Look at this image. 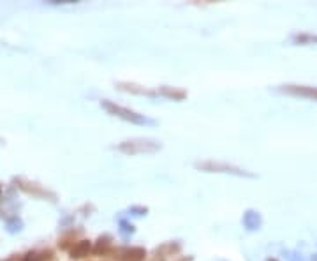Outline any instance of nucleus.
Returning <instances> with one entry per match:
<instances>
[{
  "label": "nucleus",
  "mask_w": 317,
  "mask_h": 261,
  "mask_svg": "<svg viewBox=\"0 0 317 261\" xmlns=\"http://www.w3.org/2000/svg\"><path fill=\"white\" fill-rule=\"evenodd\" d=\"M162 148L160 141L147 140V138H134V140L122 141L118 145V150L129 156H136V154H155Z\"/></svg>",
  "instance_id": "f257e3e1"
},
{
  "label": "nucleus",
  "mask_w": 317,
  "mask_h": 261,
  "mask_svg": "<svg viewBox=\"0 0 317 261\" xmlns=\"http://www.w3.org/2000/svg\"><path fill=\"white\" fill-rule=\"evenodd\" d=\"M197 170L208 173H226V175H235V176H245V178H255L254 173L241 170V168L235 166V164L228 163H219V161H203V163H196Z\"/></svg>",
  "instance_id": "f03ea898"
},
{
  "label": "nucleus",
  "mask_w": 317,
  "mask_h": 261,
  "mask_svg": "<svg viewBox=\"0 0 317 261\" xmlns=\"http://www.w3.org/2000/svg\"><path fill=\"white\" fill-rule=\"evenodd\" d=\"M102 108H104L109 115H113V117H118L125 122H131V124H140V125L154 124V122H152L150 118L145 117V115L136 113L132 109L124 108V106H120V104H115V102H111V101H102Z\"/></svg>",
  "instance_id": "7ed1b4c3"
},
{
  "label": "nucleus",
  "mask_w": 317,
  "mask_h": 261,
  "mask_svg": "<svg viewBox=\"0 0 317 261\" xmlns=\"http://www.w3.org/2000/svg\"><path fill=\"white\" fill-rule=\"evenodd\" d=\"M280 92L289 95H296V97H305L310 101L317 102V87H309V85H284L280 87Z\"/></svg>",
  "instance_id": "20e7f679"
},
{
  "label": "nucleus",
  "mask_w": 317,
  "mask_h": 261,
  "mask_svg": "<svg viewBox=\"0 0 317 261\" xmlns=\"http://www.w3.org/2000/svg\"><path fill=\"white\" fill-rule=\"evenodd\" d=\"M90 251H92V242L79 240L78 244H74V247L71 249V258H73V260H81V258L88 256Z\"/></svg>",
  "instance_id": "39448f33"
},
{
  "label": "nucleus",
  "mask_w": 317,
  "mask_h": 261,
  "mask_svg": "<svg viewBox=\"0 0 317 261\" xmlns=\"http://www.w3.org/2000/svg\"><path fill=\"white\" fill-rule=\"evenodd\" d=\"M160 94L167 99H173V101H182V99L187 97V92L185 90H180V88H171V87H162L160 88Z\"/></svg>",
  "instance_id": "423d86ee"
},
{
  "label": "nucleus",
  "mask_w": 317,
  "mask_h": 261,
  "mask_svg": "<svg viewBox=\"0 0 317 261\" xmlns=\"http://www.w3.org/2000/svg\"><path fill=\"white\" fill-rule=\"evenodd\" d=\"M147 256V251L143 247H132L125 253V261H143Z\"/></svg>",
  "instance_id": "0eeeda50"
},
{
  "label": "nucleus",
  "mask_w": 317,
  "mask_h": 261,
  "mask_svg": "<svg viewBox=\"0 0 317 261\" xmlns=\"http://www.w3.org/2000/svg\"><path fill=\"white\" fill-rule=\"evenodd\" d=\"M118 88H120V90H125V92H132V94L154 95L152 92H148L147 88H140V85H134V83H118Z\"/></svg>",
  "instance_id": "6e6552de"
},
{
  "label": "nucleus",
  "mask_w": 317,
  "mask_h": 261,
  "mask_svg": "<svg viewBox=\"0 0 317 261\" xmlns=\"http://www.w3.org/2000/svg\"><path fill=\"white\" fill-rule=\"evenodd\" d=\"M245 226L248 230H257L261 226V217L255 212H247V215H245Z\"/></svg>",
  "instance_id": "1a4fd4ad"
},
{
  "label": "nucleus",
  "mask_w": 317,
  "mask_h": 261,
  "mask_svg": "<svg viewBox=\"0 0 317 261\" xmlns=\"http://www.w3.org/2000/svg\"><path fill=\"white\" fill-rule=\"evenodd\" d=\"M293 43L294 44H314V43H317V35H314V34H294Z\"/></svg>",
  "instance_id": "9d476101"
},
{
  "label": "nucleus",
  "mask_w": 317,
  "mask_h": 261,
  "mask_svg": "<svg viewBox=\"0 0 317 261\" xmlns=\"http://www.w3.org/2000/svg\"><path fill=\"white\" fill-rule=\"evenodd\" d=\"M109 240H111V238H109V237H104V238L101 237V238H99V242H97L95 249H93V251H95V254L106 253V251L109 249V246H111V242H109Z\"/></svg>",
  "instance_id": "9b49d317"
},
{
  "label": "nucleus",
  "mask_w": 317,
  "mask_h": 261,
  "mask_svg": "<svg viewBox=\"0 0 317 261\" xmlns=\"http://www.w3.org/2000/svg\"><path fill=\"white\" fill-rule=\"evenodd\" d=\"M180 261H190V258H183V260H180Z\"/></svg>",
  "instance_id": "f8f14e48"
},
{
  "label": "nucleus",
  "mask_w": 317,
  "mask_h": 261,
  "mask_svg": "<svg viewBox=\"0 0 317 261\" xmlns=\"http://www.w3.org/2000/svg\"><path fill=\"white\" fill-rule=\"evenodd\" d=\"M268 261H279V260H275V258H270V260H268Z\"/></svg>",
  "instance_id": "ddd939ff"
},
{
  "label": "nucleus",
  "mask_w": 317,
  "mask_h": 261,
  "mask_svg": "<svg viewBox=\"0 0 317 261\" xmlns=\"http://www.w3.org/2000/svg\"><path fill=\"white\" fill-rule=\"evenodd\" d=\"M7 261H11V260H7Z\"/></svg>",
  "instance_id": "4468645a"
}]
</instances>
